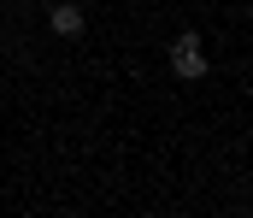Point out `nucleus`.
Here are the masks:
<instances>
[{"label":"nucleus","instance_id":"f257e3e1","mask_svg":"<svg viewBox=\"0 0 253 218\" xmlns=\"http://www.w3.org/2000/svg\"><path fill=\"white\" fill-rule=\"evenodd\" d=\"M206 71H212V65H206V42H200L194 30L171 36V77H177V83H200Z\"/></svg>","mask_w":253,"mask_h":218},{"label":"nucleus","instance_id":"7ed1b4c3","mask_svg":"<svg viewBox=\"0 0 253 218\" xmlns=\"http://www.w3.org/2000/svg\"><path fill=\"white\" fill-rule=\"evenodd\" d=\"M0 47H6V24H0Z\"/></svg>","mask_w":253,"mask_h":218},{"label":"nucleus","instance_id":"f03ea898","mask_svg":"<svg viewBox=\"0 0 253 218\" xmlns=\"http://www.w3.org/2000/svg\"><path fill=\"white\" fill-rule=\"evenodd\" d=\"M47 30H53L59 42H77V36L88 30V12H83L77 0H47Z\"/></svg>","mask_w":253,"mask_h":218}]
</instances>
